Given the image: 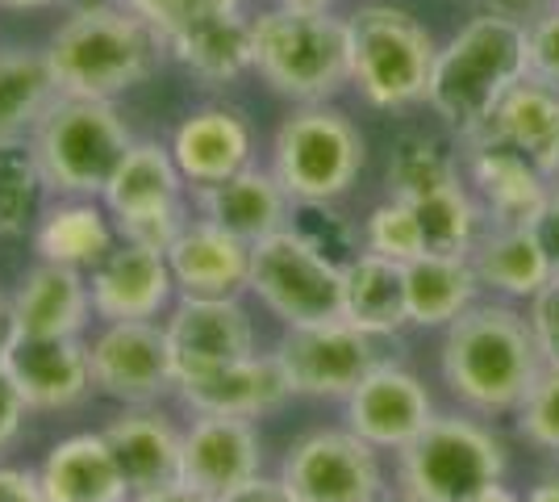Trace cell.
<instances>
[{
    "label": "cell",
    "mask_w": 559,
    "mask_h": 502,
    "mask_svg": "<svg viewBox=\"0 0 559 502\" xmlns=\"http://www.w3.org/2000/svg\"><path fill=\"white\" fill-rule=\"evenodd\" d=\"M447 389L476 415H513L538 377L543 360L526 327V314L506 302L467 306L443 335L439 352Z\"/></svg>",
    "instance_id": "6da1fadb"
},
{
    "label": "cell",
    "mask_w": 559,
    "mask_h": 502,
    "mask_svg": "<svg viewBox=\"0 0 559 502\" xmlns=\"http://www.w3.org/2000/svg\"><path fill=\"white\" fill-rule=\"evenodd\" d=\"M451 180H464L460 160L435 143L430 135H401L389 155V192L396 201H418L426 192L443 189Z\"/></svg>",
    "instance_id": "e575fe53"
},
{
    "label": "cell",
    "mask_w": 559,
    "mask_h": 502,
    "mask_svg": "<svg viewBox=\"0 0 559 502\" xmlns=\"http://www.w3.org/2000/svg\"><path fill=\"white\" fill-rule=\"evenodd\" d=\"M167 55H176L192 75L210 80V84H226L251 68V22L242 13L222 17V22L197 25L180 38L167 43Z\"/></svg>",
    "instance_id": "d6a6232c"
},
{
    "label": "cell",
    "mask_w": 559,
    "mask_h": 502,
    "mask_svg": "<svg viewBox=\"0 0 559 502\" xmlns=\"http://www.w3.org/2000/svg\"><path fill=\"white\" fill-rule=\"evenodd\" d=\"M288 226H293L301 240L313 243L322 256H330L334 264H347L364 252V240L355 235V226H350L343 214H334L330 201H293Z\"/></svg>",
    "instance_id": "f35d334b"
},
{
    "label": "cell",
    "mask_w": 559,
    "mask_h": 502,
    "mask_svg": "<svg viewBox=\"0 0 559 502\" xmlns=\"http://www.w3.org/2000/svg\"><path fill=\"white\" fill-rule=\"evenodd\" d=\"M134 502H217L210 494H201V490H192V486H171V490H159V494H146V499H134Z\"/></svg>",
    "instance_id": "681fc988"
},
{
    "label": "cell",
    "mask_w": 559,
    "mask_h": 502,
    "mask_svg": "<svg viewBox=\"0 0 559 502\" xmlns=\"http://www.w3.org/2000/svg\"><path fill=\"white\" fill-rule=\"evenodd\" d=\"M167 268L176 289H185L192 297H230L238 289H247L251 243L234 240L230 231L201 218V222H188L167 247Z\"/></svg>",
    "instance_id": "603a6c76"
},
{
    "label": "cell",
    "mask_w": 559,
    "mask_h": 502,
    "mask_svg": "<svg viewBox=\"0 0 559 502\" xmlns=\"http://www.w3.org/2000/svg\"><path fill=\"white\" fill-rule=\"evenodd\" d=\"M171 155L188 185H217L251 164V126L230 105H205L180 121Z\"/></svg>",
    "instance_id": "7402d4cb"
},
{
    "label": "cell",
    "mask_w": 559,
    "mask_h": 502,
    "mask_svg": "<svg viewBox=\"0 0 559 502\" xmlns=\"http://www.w3.org/2000/svg\"><path fill=\"white\" fill-rule=\"evenodd\" d=\"M114 247V226L105 222V210L96 197H71L55 206L38 226V252L43 260L71 264V268H96Z\"/></svg>",
    "instance_id": "4dcf8cb0"
},
{
    "label": "cell",
    "mask_w": 559,
    "mask_h": 502,
    "mask_svg": "<svg viewBox=\"0 0 559 502\" xmlns=\"http://www.w3.org/2000/svg\"><path fill=\"white\" fill-rule=\"evenodd\" d=\"M364 160L368 151L359 126L330 105H301L280 121L272 139V172L293 201L343 197L364 172Z\"/></svg>",
    "instance_id": "ba28073f"
},
{
    "label": "cell",
    "mask_w": 559,
    "mask_h": 502,
    "mask_svg": "<svg viewBox=\"0 0 559 502\" xmlns=\"http://www.w3.org/2000/svg\"><path fill=\"white\" fill-rule=\"evenodd\" d=\"M526 75L559 93V4L526 25Z\"/></svg>",
    "instance_id": "60d3db41"
},
{
    "label": "cell",
    "mask_w": 559,
    "mask_h": 502,
    "mask_svg": "<svg viewBox=\"0 0 559 502\" xmlns=\"http://www.w3.org/2000/svg\"><path fill=\"white\" fill-rule=\"evenodd\" d=\"M259 431L238 415H197L185 431V486L222 499L259 474Z\"/></svg>",
    "instance_id": "ffe728a7"
},
{
    "label": "cell",
    "mask_w": 559,
    "mask_h": 502,
    "mask_svg": "<svg viewBox=\"0 0 559 502\" xmlns=\"http://www.w3.org/2000/svg\"><path fill=\"white\" fill-rule=\"evenodd\" d=\"M176 394L192 415H238V419H259L267 410H280L293 398V385L280 369L276 352L272 357L230 360L210 373H192L176 382Z\"/></svg>",
    "instance_id": "ac0fdd59"
},
{
    "label": "cell",
    "mask_w": 559,
    "mask_h": 502,
    "mask_svg": "<svg viewBox=\"0 0 559 502\" xmlns=\"http://www.w3.org/2000/svg\"><path fill=\"white\" fill-rule=\"evenodd\" d=\"M185 226H188L185 206H164V210H146V214H134V218H117V235H121V240L155 247V252H164V256Z\"/></svg>",
    "instance_id": "b9f144b4"
},
{
    "label": "cell",
    "mask_w": 559,
    "mask_h": 502,
    "mask_svg": "<svg viewBox=\"0 0 559 502\" xmlns=\"http://www.w3.org/2000/svg\"><path fill=\"white\" fill-rule=\"evenodd\" d=\"M464 167L472 189L480 192V206L492 226H531L543 201L551 197V180L510 143L492 139L485 130L464 139Z\"/></svg>",
    "instance_id": "2e32d148"
},
{
    "label": "cell",
    "mask_w": 559,
    "mask_h": 502,
    "mask_svg": "<svg viewBox=\"0 0 559 502\" xmlns=\"http://www.w3.org/2000/svg\"><path fill=\"white\" fill-rule=\"evenodd\" d=\"M421 226V243L426 252H439V256H467L472 243L480 240V218L485 210L476 206V197L467 192L464 180H451L443 189L426 192L418 201H405Z\"/></svg>",
    "instance_id": "836d02e7"
},
{
    "label": "cell",
    "mask_w": 559,
    "mask_h": 502,
    "mask_svg": "<svg viewBox=\"0 0 559 502\" xmlns=\"http://www.w3.org/2000/svg\"><path fill=\"white\" fill-rule=\"evenodd\" d=\"M217 502H301V499L284 486V478H263V474H255L251 481H242L238 490L222 494Z\"/></svg>",
    "instance_id": "f6af8a7d"
},
{
    "label": "cell",
    "mask_w": 559,
    "mask_h": 502,
    "mask_svg": "<svg viewBox=\"0 0 559 502\" xmlns=\"http://www.w3.org/2000/svg\"><path fill=\"white\" fill-rule=\"evenodd\" d=\"M350 84L376 109H405L426 101L435 72V38L430 30L393 4H364L347 17Z\"/></svg>",
    "instance_id": "52a82bcc"
},
{
    "label": "cell",
    "mask_w": 559,
    "mask_h": 502,
    "mask_svg": "<svg viewBox=\"0 0 559 502\" xmlns=\"http://www.w3.org/2000/svg\"><path fill=\"white\" fill-rule=\"evenodd\" d=\"M556 4H559V0H556Z\"/></svg>",
    "instance_id": "9f6ffc18"
},
{
    "label": "cell",
    "mask_w": 559,
    "mask_h": 502,
    "mask_svg": "<svg viewBox=\"0 0 559 502\" xmlns=\"http://www.w3.org/2000/svg\"><path fill=\"white\" fill-rule=\"evenodd\" d=\"M435 419L430 389L401 364H376L347 394V428L376 453H401Z\"/></svg>",
    "instance_id": "5bb4252c"
},
{
    "label": "cell",
    "mask_w": 559,
    "mask_h": 502,
    "mask_svg": "<svg viewBox=\"0 0 559 502\" xmlns=\"http://www.w3.org/2000/svg\"><path fill=\"white\" fill-rule=\"evenodd\" d=\"M280 9H293V13H330L334 0H276Z\"/></svg>",
    "instance_id": "816d5d0a"
},
{
    "label": "cell",
    "mask_w": 559,
    "mask_h": 502,
    "mask_svg": "<svg viewBox=\"0 0 559 502\" xmlns=\"http://www.w3.org/2000/svg\"><path fill=\"white\" fill-rule=\"evenodd\" d=\"M513 415H518V435L526 444H535L538 453L559 456V369L543 364Z\"/></svg>",
    "instance_id": "ab89813d"
},
{
    "label": "cell",
    "mask_w": 559,
    "mask_h": 502,
    "mask_svg": "<svg viewBox=\"0 0 559 502\" xmlns=\"http://www.w3.org/2000/svg\"><path fill=\"white\" fill-rule=\"evenodd\" d=\"M43 185L47 180H43L34 143H25V135L0 139V235H22Z\"/></svg>",
    "instance_id": "d590c367"
},
{
    "label": "cell",
    "mask_w": 559,
    "mask_h": 502,
    "mask_svg": "<svg viewBox=\"0 0 559 502\" xmlns=\"http://www.w3.org/2000/svg\"><path fill=\"white\" fill-rule=\"evenodd\" d=\"M4 369L29 410H68L93 389V364L80 335H17L4 343Z\"/></svg>",
    "instance_id": "9a60e30c"
},
{
    "label": "cell",
    "mask_w": 559,
    "mask_h": 502,
    "mask_svg": "<svg viewBox=\"0 0 559 502\" xmlns=\"http://www.w3.org/2000/svg\"><path fill=\"white\" fill-rule=\"evenodd\" d=\"M276 360L293 394H305V398H347L376 364H384L380 339L343 318L288 327V335L276 343Z\"/></svg>",
    "instance_id": "30bf717a"
},
{
    "label": "cell",
    "mask_w": 559,
    "mask_h": 502,
    "mask_svg": "<svg viewBox=\"0 0 559 502\" xmlns=\"http://www.w3.org/2000/svg\"><path fill=\"white\" fill-rule=\"evenodd\" d=\"M364 252H376V256L396 264H409L414 256H421L426 243H421L418 214L396 197L380 201L368 214V226H364Z\"/></svg>",
    "instance_id": "74e56055"
},
{
    "label": "cell",
    "mask_w": 559,
    "mask_h": 502,
    "mask_svg": "<svg viewBox=\"0 0 559 502\" xmlns=\"http://www.w3.org/2000/svg\"><path fill=\"white\" fill-rule=\"evenodd\" d=\"M121 4L134 9L142 22L164 38V47L171 38L197 30V25H210L242 13V0H121Z\"/></svg>",
    "instance_id": "8d00e7d4"
},
{
    "label": "cell",
    "mask_w": 559,
    "mask_h": 502,
    "mask_svg": "<svg viewBox=\"0 0 559 502\" xmlns=\"http://www.w3.org/2000/svg\"><path fill=\"white\" fill-rule=\"evenodd\" d=\"M531 231L538 235L543 252H547V264H551V272L559 277V189H551V197L543 201V210L535 214Z\"/></svg>",
    "instance_id": "bcb514c9"
},
{
    "label": "cell",
    "mask_w": 559,
    "mask_h": 502,
    "mask_svg": "<svg viewBox=\"0 0 559 502\" xmlns=\"http://www.w3.org/2000/svg\"><path fill=\"white\" fill-rule=\"evenodd\" d=\"M480 130L492 135V139H501V143H510L518 155H526L547 180L559 176V93L556 89L538 84L531 75L518 80L510 93H506V101L497 105V114H492Z\"/></svg>",
    "instance_id": "484cf974"
},
{
    "label": "cell",
    "mask_w": 559,
    "mask_h": 502,
    "mask_svg": "<svg viewBox=\"0 0 559 502\" xmlns=\"http://www.w3.org/2000/svg\"><path fill=\"white\" fill-rule=\"evenodd\" d=\"M4 9H47V4H59V0H0Z\"/></svg>",
    "instance_id": "db71d44e"
},
{
    "label": "cell",
    "mask_w": 559,
    "mask_h": 502,
    "mask_svg": "<svg viewBox=\"0 0 559 502\" xmlns=\"http://www.w3.org/2000/svg\"><path fill=\"white\" fill-rule=\"evenodd\" d=\"M167 55L164 38L126 4H84L50 38L47 63L59 96H114L139 89Z\"/></svg>",
    "instance_id": "7a4b0ae2"
},
{
    "label": "cell",
    "mask_w": 559,
    "mask_h": 502,
    "mask_svg": "<svg viewBox=\"0 0 559 502\" xmlns=\"http://www.w3.org/2000/svg\"><path fill=\"white\" fill-rule=\"evenodd\" d=\"M280 478L301 502H372L384 490L376 448L350 428L309 431L288 448Z\"/></svg>",
    "instance_id": "8fae6325"
},
{
    "label": "cell",
    "mask_w": 559,
    "mask_h": 502,
    "mask_svg": "<svg viewBox=\"0 0 559 502\" xmlns=\"http://www.w3.org/2000/svg\"><path fill=\"white\" fill-rule=\"evenodd\" d=\"M396 456L405 502H467L506 478V444L467 415H435Z\"/></svg>",
    "instance_id": "8992f818"
},
{
    "label": "cell",
    "mask_w": 559,
    "mask_h": 502,
    "mask_svg": "<svg viewBox=\"0 0 559 502\" xmlns=\"http://www.w3.org/2000/svg\"><path fill=\"white\" fill-rule=\"evenodd\" d=\"M476 272L467 256L421 252L405 264V302L414 327H451L467 306H476Z\"/></svg>",
    "instance_id": "f1b7e54d"
},
{
    "label": "cell",
    "mask_w": 559,
    "mask_h": 502,
    "mask_svg": "<svg viewBox=\"0 0 559 502\" xmlns=\"http://www.w3.org/2000/svg\"><path fill=\"white\" fill-rule=\"evenodd\" d=\"M197 210L205 222L230 231L234 240L259 243L267 235H276L280 226H288V210H293V197L284 192V185L276 180V172H263V167H242L217 185L197 189Z\"/></svg>",
    "instance_id": "44dd1931"
},
{
    "label": "cell",
    "mask_w": 559,
    "mask_h": 502,
    "mask_svg": "<svg viewBox=\"0 0 559 502\" xmlns=\"http://www.w3.org/2000/svg\"><path fill=\"white\" fill-rule=\"evenodd\" d=\"M180 192H185V176L176 167L171 147L134 143L109 176L100 201L109 206L114 218H134L146 210H164V206H185Z\"/></svg>",
    "instance_id": "f546056e"
},
{
    "label": "cell",
    "mask_w": 559,
    "mask_h": 502,
    "mask_svg": "<svg viewBox=\"0 0 559 502\" xmlns=\"http://www.w3.org/2000/svg\"><path fill=\"white\" fill-rule=\"evenodd\" d=\"M29 143L50 189L63 197H100L134 139L114 101L55 96Z\"/></svg>",
    "instance_id": "5b68a950"
},
{
    "label": "cell",
    "mask_w": 559,
    "mask_h": 502,
    "mask_svg": "<svg viewBox=\"0 0 559 502\" xmlns=\"http://www.w3.org/2000/svg\"><path fill=\"white\" fill-rule=\"evenodd\" d=\"M480 285L497 289L501 297H535L556 272L531 226H492L467 252Z\"/></svg>",
    "instance_id": "83f0119b"
},
{
    "label": "cell",
    "mask_w": 559,
    "mask_h": 502,
    "mask_svg": "<svg viewBox=\"0 0 559 502\" xmlns=\"http://www.w3.org/2000/svg\"><path fill=\"white\" fill-rule=\"evenodd\" d=\"M522 502H559V469L543 474V478L535 481V490H531Z\"/></svg>",
    "instance_id": "f907efd6"
},
{
    "label": "cell",
    "mask_w": 559,
    "mask_h": 502,
    "mask_svg": "<svg viewBox=\"0 0 559 502\" xmlns=\"http://www.w3.org/2000/svg\"><path fill=\"white\" fill-rule=\"evenodd\" d=\"M164 335L176 382L192 377V373L222 369L230 360L255 352L251 314L242 311V302L234 293L230 297H192V293H185V302L164 323Z\"/></svg>",
    "instance_id": "4fadbf2b"
},
{
    "label": "cell",
    "mask_w": 559,
    "mask_h": 502,
    "mask_svg": "<svg viewBox=\"0 0 559 502\" xmlns=\"http://www.w3.org/2000/svg\"><path fill=\"white\" fill-rule=\"evenodd\" d=\"M526 327H531V339H535V348H538V360L559 369V277H551V281L531 297Z\"/></svg>",
    "instance_id": "7bdbcfd3"
},
{
    "label": "cell",
    "mask_w": 559,
    "mask_h": 502,
    "mask_svg": "<svg viewBox=\"0 0 559 502\" xmlns=\"http://www.w3.org/2000/svg\"><path fill=\"white\" fill-rule=\"evenodd\" d=\"M105 444L121 469L130 502L185 481V435L159 410L130 407L117 423L105 428Z\"/></svg>",
    "instance_id": "e0dca14e"
},
{
    "label": "cell",
    "mask_w": 559,
    "mask_h": 502,
    "mask_svg": "<svg viewBox=\"0 0 559 502\" xmlns=\"http://www.w3.org/2000/svg\"><path fill=\"white\" fill-rule=\"evenodd\" d=\"M9 339H13V306L0 297V352H4Z\"/></svg>",
    "instance_id": "f5cc1de1"
},
{
    "label": "cell",
    "mask_w": 559,
    "mask_h": 502,
    "mask_svg": "<svg viewBox=\"0 0 559 502\" xmlns=\"http://www.w3.org/2000/svg\"><path fill=\"white\" fill-rule=\"evenodd\" d=\"M0 502H47L38 474H29V469H0Z\"/></svg>",
    "instance_id": "c3c4849f"
},
{
    "label": "cell",
    "mask_w": 559,
    "mask_h": 502,
    "mask_svg": "<svg viewBox=\"0 0 559 502\" xmlns=\"http://www.w3.org/2000/svg\"><path fill=\"white\" fill-rule=\"evenodd\" d=\"M251 68L272 84V93L301 105H326L350 84L347 22L276 4L251 22Z\"/></svg>",
    "instance_id": "277c9868"
},
{
    "label": "cell",
    "mask_w": 559,
    "mask_h": 502,
    "mask_svg": "<svg viewBox=\"0 0 559 502\" xmlns=\"http://www.w3.org/2000/svg\"><path fill=\"white\" fill-rule=\"evenodd\" d=\"M247 289L276 314L284 327H313L343 318V264L322 256L293 226L251 243Z\"/></svg>",
    "instance_id": "9c48e42d"
},
{
    "label": "cell",
    "mask_w": 559,
    "mask_h": 502,
    "mask_svg": "<svg viewBox=\"0 0 559 502\" xmlns=\"http://www.w3.org/2000/svg\"><path fill=\"white\" fill-rule=\"evenodd\" d=\"M38 481L47 502H130L121 469L105 444V431L59 440L43 460Z\"/></svg>",
    "instance_id": "d4e9b609"
},
{
    "label": "cell",
    "mask_w": 559,
    "mask_h": 502,
    "mask_svg": "<svg viewBox=\"0 0 559 502\" xmlns=\"http://www.w3.org/2000/svg\"><path fill=\"white\" fill-rule=\"evenodd\" d=\"M88 364H93L96 389L126 407H155L167 389H176L167 335L151 318L109 323L93 339Z\"/></svg>",
    "instance_id": "7c38bea8"
},
{
    "label": "cell",
    "mask_w": 559,
    "mask_h": 502,
    "mask_svg": "<svg viewBox=\"0 0 559 502\" xmlns=\"http://www.w3.org/2000/svg\"><path fill=\"white\" fill-rule=\"evenodd\" d=\"M171 268L167 256L142 243H114L109 256L96 264L88 277L93 311L105 323H134V318H155L171 297Z\"/></svg>",
    "instance_id": "d6986e66"
},
{
    "label": "cell",
    "mask_w": 559,
    "mask_h": 502,
    "mask_svg": "<svg viewBox=\"0 0 559 502\" xmlns=\"http://www.w3.org/2000/svg\"><path fill=\"white\" fill-rule=\"evenodd\" d=\"M343 323L359 331L389 339L409 327V302H405V264L384 260L376 252H359L343 264Z\"/></svg>",
    "instance_id": "4316f807"
},
{
    "label": "cell",
    "mask_w": 559,
    "mask_h": 502,
    "mask_svg": "<svg viewBox=\"0 0 559 502\" xmlns=\"http://www.w3.org/2000/svg\"><path fill=\"white\" fill-rule=\"evenodd\" d=\"M59 96L47 50H0V139H22Z\"/></svg>",
    "instance_id": "1f68e13d"
},
{
    "label": "cell",
    "mask_w": 559,
    "mask_h": 502,
    "mask_svg": "<svg viewBox=\"0 0 559 502\" xmlns=\"http://www.w3.org/2000/svg\"><path fill=\"white\" fill-rule=\"evenodd\" d=\"M480 13H492V17H506L513 25H531L538 22L543 13L556 9V0H476Z\"/></svg>",
    "instance_id": "7dc6e473"
},
{
    "label": "cell",
    "mask_w": 559,
    "mask_h": 502,
    "mask_svg": "<svg viewBox=\"0 0 559 502\" xmlns=\"http://www.w3.org/2000/svg\"><path fill=\"white\" fill-rule=\"evenodd\" d=\"M372 502H405V499H384V494H380V499H372Z\"/></svg>",
    "instance_id": "11a10c76"
},
{
    "label": "cell",
    "mask_w": 559,
    "mask_h": 502,
    "mask_svg": "<svg viewBox=\"0 0 559 502\" xmlns=\"http://www.w3.org/2000/svg\"><path fill=\"white\" fill-rule=\"evenodd\" d=\"M518 80H526V25L480 13L435 55L426 105L460 135H476Z\"/></svg>",
    "instance_id": "3957f363"
},
{
    "label": "cell",
    "mask_w": 559,
    "mask_h": 502,
    "mask_svg": "<svg viewBox=\"0 0 559 502\" xmlns=\"http://www.w3.org/2000/svg\"><path fill=\"white\" fill-rule=\"evenodd\" d=\"M25 398L22 389H17V382L9 377V369H4V360H0V453L17 440V431H22L25 423Z\"/></svg>",
    "instance_id": "ee69618b"
},
{
    "label": "cell",
    "mask_w": 559,
    "mask_h": 502,
    "mask_svg": "<svg viewBox=\"0 0 559 502\" xmlns=\"http://www.w3.org/2000/svg\"><path fill=\"white\" fill-rule=\"evenodd\" d=\"M9 306L17 335H80L93 314V293L80 268L43 260L22 277Z\"/></svg>",
    "instance_id": "cb8c5ba5"
}]
</instances>
